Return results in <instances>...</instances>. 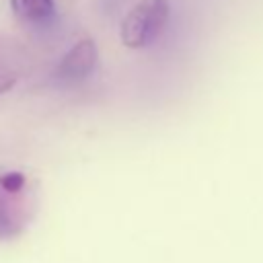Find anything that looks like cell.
Wrapping results in <instances>:
<instances>
[{"mask_svg": "<svg viewBox=\"0 0 263 263\" xmlns=\"http://www.w3.org/2000/svg\"><path fill=\"white\" fill-rule=\"evenodd\" d=\"M55 0H10L12 12L23 21H43L53 12Z\"/></svg>", "mask_w": 263, "mask_h": 263, "instance_id": "3", "label": "cell"}, {"mask_svg": "<svg viewBox=\"0 0 263 263\" xmlns=\"http://www.w3.org/2000/svg\"><path fill=\"white\" fill-rule=\"evenodd\" d=\"M8 197H10V193L0 189V236L16 232V218H14V210H12V203L8 201Z\"/></svg>", "mask_w": 263, "mask_h": 263, "instance_id": "4", "label": "cell"}, {"mask_svg": "<svg viewBox=\"0 0 263 263\" xmlns=\"http://www.w3.org/2000/svg\"><path fill=\"white\" fill-rule=\"evenodd\" d=\"M27 179L23 173H16V171H8V173H2L0 175V189L10 193V195H16L23 191Z\"/></svg>", "mask_w": 263, "mask_h": 263, "instance_id": "5", "label": "cell"}, {"mask_svg": "<svg viewBox=\"0 0 263 263\" xmlns=\"http://www.w3.org/2000/svg\"><path fill=\"white\" fill-rule=\"evenodd\" d=\"M168 0H142L136 4L121 23V41L129 49L150 45L168 21Z\"/></svg>", "mask_w": 263, "mask_h": 263, "instance_id": "1", "label": "cell"}, {"mask_svg": "<svg viewBox=\"0 0 263 263\" xmlns=\"http://www.w3.org/2000/svg\"><path fill=\"white\" fill-rule=\"evenodd\" d=\"M14 82H16V78L12 74H0V95L10 90L14 86Z\"/></svg>", "mask_w": 263, "mask_h": 263, "instance_id": "6", "label": "cell"}, {"mask_svg": "<svg viewBox=\"0 0 263 263\" xmlns=\"http://www.w3.org/2000/svg\"><path fill=\"white\" fill-rule=\"evenodd\" d=\"M95 66H97V45L92 39L84 37L76 41L62 58L58 66V74L66 80H82L95 70Z\"/></svg>", "mask_w": 263, "mask_h": 263, "instance_id": "2", "label": "cell"}]
</instances>
